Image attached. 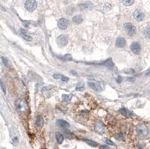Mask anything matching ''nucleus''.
I'll return each mask as SVG.
<instances>
[{
    "label": "nucleus",
    "mask_w": 150,
    "mask_h": 149,
    "mask_svg": "<svg viewBox=\"0 0 150 149\" xmlns=\"http://www.w3.org/2000/svg\"><path fill=\"white\" fill-rule=\"evenodd\" d=\"M146 35H148L149 37H150V27L146 30Z\"/></svg>",
    "instance_id": "nucleus-28"
},
{
    "label": "nucleus",
    "mask_w": 150,
    "mask_h": 149,
    "mask_svg": "<svg viewBox=\"0 0 150 149\" xmlns=\"http://www.w3.org/2000/svg\"><path fill=\"white\" fill-rule=\"evenodd\" d=\"M79 8H80V10H91V9H92L93 5H92V4L91 2H85V3L80 4V5H79Z\"/></svg>",
    "instance_id": "nucleus-10"
},
{
    "label": "nucleus",
    "mask_w": 150,
    "mask_h": 149,
    "mask_svg": "<svg viewBox=\"0 0 150 149\" xmlns=\"http://www.w3.org/2000/svg\"><path fill=\"white\" fill-rule=\"evenodd\" d=\"M134 0H123L122 1L124 5H125V6H130L134 3Z\"/></svg>",
    "instance_id": "nucleus-21"
},
{
    "label": "nucleus",
    "mask_w": 150,
    "mask_h": 149,
    "mask_svg": "<svg viewBox=\"0 0 150 149\" xmlns=\"http://www.w3.org/2000/svg\"><path fill=\"white\" fill-rule=\"evenodd\" d=\"M57 42L60 46H62V47L66 46L68 44V38L66 35H59L57 38Z\"/></svg>",
    "instance_id": "nucleus-6"
},
{
    "label": "nucleus",
    "mask_w": 150,
    "mask_h": 149,
    "mask_svg": "<svg viewBox=\"0 0 150 149\" xmlns=\"http://www.w3.org/2000/svg\"><path fill=\"white\" fill-rule=\"evenodd\" d=\"M124 28L125 31H127V33L128 34V35L130 36H134L135 34H136V27L130 23H125L124 24Z\"/></svg>",
    "instance_id": "nucleus-2"
},
{
    "label": "nucleus",
    "mask_w": 150,
    "mask_h": 149,
    "mask_svg": "<svg viewBox=\"0 0 150 149\" xmlns=\"http://www.w3.org/2000/svg\"><path fill=\"white\" fill-rule=\"evenodd\" d=\"M56 124L61 127H62V128H68V127H69V124H68V122H67L66 121H65V120L63 119H59L57 121H56Z\"/></svg>",
    "instance_id": "nucleus-14"
},
{
    "label": "nucleus",
    "mask_w": 150,
    "mask_h": 149,
    "mask_svg": "<svg viewBox=\"0 0 150 149\" xmlns=\"http://www.w3.org/2000/svg\"><path fill=\"white\" fill-rule=\"evenodd\" d=\"M104 130H105V127L103 123L101 121H98L95 124V130L99 133H102L104 132Z\"/></svg>",
    "instance_id": "nucleus-13"
},
{
    "label": "nucleus",
    "mask_w": 150,
    "mask_h": 149,
    "mask_svg": "<svg viewBox=\"0 0 150 149\" xmlns=\"http://www.w3.org/2000/svg\"><path fill=\"white\" fill-rule=\"evenodd\" d=\"M15 107H16V109L20 112H26L28 109V107H27L26 101L23 99L17 100L16 101Z\"/></svg>",
    "instance_id": "nucleus-1"
},
{
    "label": "nucleus",
    "mask_w": 150,
    "mask_h": 149,
    "mask_svg": "<svg viewBox=\"0 0 150 149\" xmlns=\"http://www.w3.org/2000/svg\"><path fill=\"white\" fill-rule=\"evenodd\" d=\"M2 61L4 63V65H5V66H8V60L6 58H5V57H2Z\"/></svg>",
    "instance_id": "nucleus-24"
},
{
    "label": "nucleus",
    "mask_w": 150,
    "mask_h": 149,
    "mask_svg": "<svg viewBox=\"0 0 150 149\" xmlns=\"http://www.w3.org/2000/svg\"><path fill=\"white\" fill-rule=\"evenodd\" d=\"M133 17L137 21H142L144 20V14L140 10H136L134 14H133Z\"/></svg>",
    "instance_id": "nucleus-8"
},
{
    "label": "nucleus",
    "mask_w": 150,
    "mask_h": 149,
    "mask_svg": "<svg viewBox=\"0 0 150 149\" xmlns=\"http://www.w3.org/2000/svg\"><path fill=\"white\" fill-rule=\"evenodd\" d=\"M73 22L74 23H76V24H80L82 22H83V17H82V16L81 15H76V16H74V17H73Z\"/></svg>",
    "instance_id": "nucleus-17"
},
{
    "label": "nucleus",
    "mask_w": 150,
    "mask_h": 149,
    "mask_svg": "<svg viewBox=\"0 0 150 149\" xmlns=\"http://www.w3.org/2000/svg\"><path fill=\"white\" fill-rule=\"evenodd\" d=\"M116 47H120V48L124 47L125 45V38H122V37L118 38L117 40H116Z\"/></svg>",
    "instance_id": "nucleus-15"
},
{
    "label": "nucleus",
    "mask_w": 150,
    "mask_h": 149,
    "mask_svg": "<svg viewBox=\"0 0 150 149\" xmlns=\"http://www.w3.org/2000/svg\"><path fill=\"white\" fill-rule=\"evenodd\" d=\"M68 24H69V22L68 20L65 18H62L59 20L58 22V26L60 29H65L68 28Z\"/></svg>",
    "instance_id": "nucleus-7"
},
{
    "label": "nucleus",
    "mask_w": 150,
    "mask_h": 149,
    "mask_svg": "<svg viewBox=\"0 0 150 149\" xmlns=\"http://www.w3.org/2000/svg\"><path fill=\"white\" fill-rule=\"evenodd\" d=\"M131 50L134 54H139L140 52V45L137 42H134L131 44Z\"/></svg>",
    "instance_id": "nucleus-9"
},
{
    "label": "nucleus",
    "mask_w": 150,
    "mask_h": 149,
    "mask_svg": "<svg viewBox=\"0 0 150 149\" xmlns=\"http://www.w3.org/2000/svg\"><path fill=\"white\" fill-rule=\"evenodd\" d=\"M2 149H5V148H2Z\"/></svg>",
    "instance_id": "nucleus-31"
},
{
    "label": "nucleus",
    "mask_w": 150,
    "mask_h": 149,
    "mask_svg": "<svg viewBox=\"0 0 150 149\" xmlns=\"http://www.w3.org/2000/svg\"><path fill=\"white\" fill-rule=\"evenodd\" d=\"M150 73V69H149V70L147 71V73H146V74H149Z\"/></svg>",
    "instance_id": "nucleus-30"
},
{
    "label": "nucleus",
    "mask_w": 150,
    "mask_h": 149,
    "mask_svg": "<svg viewBox=\"0 0 150 149\" xmlns=\"http://www.w3.org/2000/svg\"><path fill=\"white\" fill-rule=\"evenodd\" d=\"M37 5L36 0H26L25 2V8L29 11H33L36 9Z\"/></svg>",
    "instance_id": "nucleus-3"
},
{
    "label": "nucleus",
    "mask_w": 150,
    "mask_h": 149,
    "mask_svg": "<svg viewBox=\"0 0 150 149\" xmlns=\"http://www.w3.org/2000/svg\"><path fill=\"white\" fill-rule=\"evenodd\" d=\"M20 35L23 37V38H24V40L26 41H31L32 40V37L28 34L27 31L24 29H20Z\"/></svg>",
    "instance_id": "nucleus-11"
},
{
    "label": "nucleus",
    "mask_w": 150,
    "mask_h": 149,
    "mask_svg": "<svg viewBox=\"0 0 150 149\" xmlns=\"http://www.w3.org/2000/svg\"><path fill=\"white\" fill-rule=\"evenodd\" d=\"M119 112L122 115H124L126 118H131L133 115V113L131 112L129 109H126V108H121L119 109Z\"/></svg>",
    "instance_id": "nucleus-12"
},
{
    "label": "nucleus",
    "mask_w": 150,
    "mask_h": 149,
    "mask_svg": "<svg viewBox=\"0 0 150 149\" xmlns=\"http://www.w3.org/2000/svg\"><path fill=\"white\" fill-rule=\"evenodd\" d=\"M56 139L59 144H62L64 141V136L62 133L57 132V133H56Z\"/></svg>",
    "instance_id": "nucleus-16"
},
{
    "label": "nucleus",
    "mask_w": 150,
    "mask_h": 149,
    "mask_svg": "<svg viewBox=\"0 0 150 149\" xmlns=\"http://www.w3.org/2000/svg\"><path fill=\"white\" fill-rule=\"evenodd\" d=\"M1 87H2V90L3 93H4L5 94H6V89H5V86H4V83H3L2 80H1Z\"/></svg>",
    "instance_id": "nucleus-23"
},
{
    "label": "nucleus",
    "mask_w": 150,
    "mask_h": 149,
    "mask_svg": "<svg viewBox=\"0 0 150 149\" xmlns=\"http://www.w3.org/2000/svg\"><path fill=\"white\" fill-rule=\"evenodd\" d=\"M62 98H63L64 101H68V100H70L71 96H68V95H63V96H62Z\"/></svg>",
    "instance_id": "nucleus-27"
},
{
    "label": "nucleus",
    "mask_w": 150,
    "mask_h": 149,
    "mask_svg": "<svg viewBox=\"0 0 150 149\" xmlns=\"http://www.w3.org/2000/svg\"><path fill=\"white\" fill-rule=\"evenodd\" d=\"M88 86L91 89H92L96 91H101L102 90V86H101V83L99 82H97V81L92 80V81L88 82Z\"/></svg>",
    "instance_id": "nucleus-5"
},
{
    "label": "nucleus",
    "mask_w": 150,
    "mask_h": 149,
    "mask_svg": "<svg viewBox=\"0 0 150 149\" xmlns=\"http://www.w3.org/2000/svg\"><path fill=\"white\" fill-rule=\"evenodd\" d=\"M99 149H110L108 146H107V145H101L100 146V148Z\"/></svg>",
    "instance_id": "nucleus-29"
},
{
    "label": "nucleus",
    "mask_w": 150,
    "mask_h": 149,
    "mask_svg": "<svg viewBox=\"0 0 150 149\" xmlns=\"http://www.w3.org/2000/svg\"><path fill=\"white\" fill-rule=\"evenodd\" d=\"M137 133L141 136H146L148 135V133H149L147 127L143 124H140L139 125H137Z\"/></svg>",
    "instance_id": "nucleus-4"
},
{
    "label": "nucleus",
    "mask_w": 150,
    "mask_h": 149,
    "mask_svg": "<svg viewBox=\"0 0 150 149\" xmlns=\"http://www.w3.org/2000/svg\"><path fill=\"white\" fill-rule=\"evenodd\" d=\"M84 142H85L86 144H88L89 146L93 147V148H95V147H97V146L98 145V144L96 142H94V141L89 140V139H84Z\"/></svg>",
    "instance_id": "nucleus-18"
},
{
    "label": "nucleus",
    "mask_w": 150,
    "mask_h": 149,
    "mask_svg": "<svg viewBox=\"0 0 150 149\" xmlns=\"http://www.w3.org/2000/svg\"><path fill=\"white\" fill-rule=\"evenodd\" d=\"M60 80H62V81H63V82H68V81L69 80V78H68V77H65V76L62 75V76H61Z\"/></svg>",
    "instance_id": "nucleus-25"
},
{
    "label": "nucleus",
    "mask_w": 150,
    "mask_h": 149,
    "mask_svg": "<svg viewBox=\"0 0 150 149\" xmlns=\"http://www.w3.org/2000/svg\"><path fill=\"white\" fill-rule=\"evenodd\" d=\"M63 131H64V133H65V134L67 136V137H68L69 139H71V138L73 137V134L71 133L68 130L65 129V130H63Z\"/></svg>",
    "instance_id": "nucleus-22"
},
{
    "label": "nucleus",
    "mask_w": 150,
    "mask_h": 149,
    "mask_svg": "<svg viewBox=\"0 0 150 149\" xmlns=\"http://www.w3.org/2000/svg\"><path fill=\"white\" fill-rule=\"evenodd\" d=\"M105 142H106L107 144H108V145H115L114 142H113L110 139H106Z\"/></svg>",
    "instance_id": "nucleus-26"
},
{
    "label": "nucleus",
    "mask_w": 150,
    "mask_h": 149,
    "mask_svg": "<svg viewBox=\"0 0 150 149\" xmlns=\"http://www.w3.org/2000/svg\"><path fill=\"white\" fill-rule=\"evenodd\" d=\"M83 89H84V84H83V82H78L77 86H76V90L79 91H81Z\"/></svg>",
    "instance_id": "nucleus-20"
},
{
    "label": "nucleus",
    "mask_w": 150,
    "mask_h": 149,
    "mask_svg": "<svg viewBox=\"0 0 150 149\" xmlns=\"http://www.w3.org/2000/svg\"><path fill=\"white\" fill-rule=\"evenodd\" d=\"M44 124V120H43V118L41 116H38L36 118V125L38 127H42Z\"/></svg>",
    "instance_id": "nucleus-19"
}]
</instances>
